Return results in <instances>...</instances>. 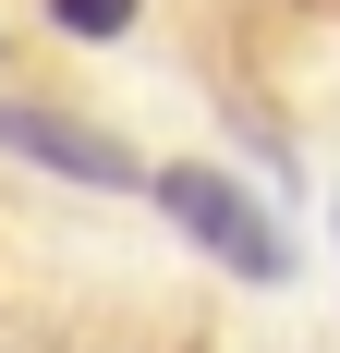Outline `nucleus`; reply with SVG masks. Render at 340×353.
<instances>
[{
	"label": "nucleus",
	"instance_id": "nucleus-2",
	"mask_svg": "<svg viewBox=\"0 0 340 353\" xmlns=\"http://www.w3.org/2000/svg\"><path fill=\"white\" fill-rule=\"evenodd\" d=\"M0 146H12V159H36V171H61V183H98V195L146 183V171H134V146L85 134V122H61V110H25V98H0Z\"/></svg>",
	"mask_w": 340,
	"mask_h": 353
},
{
	"label": "nucleus",
	"instance_id": "nucleus-3",
	"mask_svg": "<svg viewBox=\"0 0 340 353\" xmlns=\"http://www.w3.org/2000/svg\"><path fill=\"white\" fill-rule=\"evenodd\" d=\"M49 12H61L73 37H122V25H134V0H49Z\"/></svg>",
	"mask_w": 340,
	"mask_h": 353
},
{
	"label": "nucleus",
	"instance_id": "nucleus-1",
	"mask_svg": "<svg viewBox=\"0 0 340 353\" xmlns=\"http://www.w3.org/2000/svg\"><path fill=\"white\" fill-rule=\"evenodd\" d=\"M146 195H158V219H170V232H195V244L219 256L231 281H292V244L268 232V208H255L231 171H206V159H170Z\"/></svg>",
	"mask_w": 340,
	"mask_h": 353
}]
</instances>
